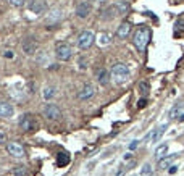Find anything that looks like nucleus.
I'll use <instances>...</instances> for the list:
<instances>
[{"instance_id": "obj_1", "label": "nucleus", "mask_w": 184, "mask_h": 176, "mask_svg": "<svg viewBox=\"0 0 184 176\" xmlns=\"http://www.w3.org/2000/svg\"><path fill=\"white\" fill-rule=\"evenodd\" d=\"M150 29H147V27H141V29H137L134 33V45L137 47L139 52H144L147 49V44L150 41Z\"/></svg>"}, {"instance_id": "obj_2", "label": "nucleus", "mask_w": 184, "mask_h": 176, "mask_svg": "<svg viewBox=\"0 0 184 176\" xmlns=\"http://www.w3.org/2000/svg\"><path fill=\"white\" fill-rule=\"evenodd\" d=\"M128 78H129V70H128L126 65L118 63V65L113 66V70H111V79L116 84H123Z\"/></svg>"}, {"instance_id": "obj_3", "label": "nucleus", "mask_w": 184, "mask_h": 176, "mask_svg": "<svg viewBox=\"0 0 184 176\" xmlns=\"http://www.w3.org/2000/svg\"><path fill=\"white\" fill-rule=\"evenodd\" d=\"M55 55H57V58L62 60V62H68V60L71 58V55H73V49H71L66 42H60V44H57V47H55Z\"/></svg>"}, {"instance_id": "obj_4", "label": "nucleus", "mask_w": 184, "mask_h": 176, "mask_svg": "<svg viewBox=\"0 0 184 176\" xmlns=\"http://www.w3.org/2000/svg\"><path fill=\"white\" fill-rule=\"evenodd\" d=\"M94 33L92 31H82L81 34L78 36V47L79 49H82V50H87L89 47L94 44Z\"/></svg>"}, {"instance_id": "obj_5", "label": "nucleus", "mask_w": 184, "mask_h": 176, "mask_svg": "<svg viewBox=\"0 0 184 176\" xmlns=\"http://www.w3.org/2000/svg\"><path fill=\"white\" fill-rule=\"evenodd\" d=\"M44 117L49 118V120H60L62 118V111L57 105L53 103H47L45 108H44Z\"/></svg>"}, {"instance_id": "obj_6", "label": "nucleus", "mask_w": 184, "mask_h": 176, "mask_svg": "<svg viewBox=\"0 0 184 176\" xmlns=\"http://www.w3.org/2000/svg\"><path fill=\"white\" fill-rule=\"evenodd\" d=\"M7 150H8L10 155H13V157H16V158H23L26 155L23 146H19L18 142H8L7 144Z\"/></svg>"}, {"instance_id": "obj_7", "label": "nucleus", "mask_w": 184, "mask_h": 176, "mask_svg": "<svg viewBox=\"0 0 184 176\" xmlns=\"http://www.w3.org/2000/svg\"><path fill=\"white\" fill-rule=\"evenodd\" d=\"M19 126L24 131H34L37 128V123H36V120L31 115H24V117L19 120Z\"/></svg>"}, {"instance_id": "obj_8", "label": "nucleus", "mask_w": 184, "mask_h": 176, "mask_svg": "<svg viewBox=\"0 0 184 176\" xmlns=\"http://www.w3.org/2000/svg\"><path fill=\"white\" fill-rule=\"evenodd\" d=\"M62 18H63V11H62V8H53L49 15H47L45 23H47L49 26H53V25H57V23H58Z\"/></svg>"}, {"instance_id": "obj_9", "label": "nucleus", "mask_w": 184, "mask_h": 176, "mask_svg": "<svg viewBox=\"0 0 184 176\" xmlns=\"http://www.w3.org/2000/svg\"><path fill=\"white\" fill-rule=\"evenodd\" d=\"M36 49H37V42H36V39L26 37L24 41H23V52H24L26 55L36 53Z\"/></svg>"}, {"instance_id": "obj_10", "label": "nucleus", "mask_w": 184, "mask_h": 176, "mask_svg": "<svg viewBox=\"0 0 184 176\" xmlns=\"http://www.w3.org/2000/svg\"><path fill=\"white\" fill-rule=\"evenodd\" d=\"M45 8H47V5H45L44 0H31V2H29V10L33 11V13H36V15L44 13V10H45Z\"/></svg>"}, {"instance_id": "obj_11", "label": "nucleus", "mask_w": 184, "mask_h": 176, "mask_svg": "<svg viewBox=\"0 0 184 176\" xmlns=\"http://www.w3.org/2000/svg\"><path fill=\"white\" fill-rule=\"evenodd\" d=\"M110 78H111V73H108L105 68H100V70L95 71V79H97L102 86H107L108 81H110Z\"/></svg>"}, {"instance_id": "obj_12", "label": "nucleus", "mask_w": 184, "mask_h": 176, "mask_svg": "<svg viewBox=\"0 0 184 176\" xmlns=\"http://www.w3.org/2000/svg\"><path fill=\"white\" fill-rule=\"evenodd\" d=\"M15 113L13 105L8 102H0V117L2 118H11Z\"/></svg>"}, {"instance_id": "obj_13", "label": "nucleus", "mask_w": 184, "mask_h": 176, "mask_svg": "<svg viewBox=\"0 0 184 176\" xmlns=\"http://www.w3.org/2000/svg\"><path fill=\"white\" fill-rule=\"evenodd\" d=\"M91 10H92L91 3L82 2V3H79V5L76 7V15H78V18H87L89 13H91Z\"/></svg>"}, {"instance_id": "obj_14", "label": "nucleus", "mask_w": 184, "mask_h": 176, "mask_svg": "<svg viewBox=\"0 0 184 176\" xmlns=\"http://www.w3.org/2000/svg\"><path fill=\"white\" fill-rule=\"evenodd\" d=\"M95 94V87L92 86V84H86V86L82 87V91L79 92V99L81 100H89V99L94 97Z\"/></svg>"}, {"instance_id": "obj_15", "label": "nucleus", "mask_w": 184, "mask_h": 176, "mask_svg": "<svg viewBox=\"0 0 184 176\" xmlns=\"http://www.w3.org/2000/svg\"><path fill=\"white\" fill-rule=\"evenodd\" d=\"M131 33V25L129 23H121L116 29V37L118 39H126Z\"/></svg>"}, {"instance_id": "obj_16", "label": "nucleus", "mask_w": 184, "mask_h": 176, "mask_svg": "<svg viewBox=\"0 0 184 176\" xmlns=\"http://www.w3.org/2000/svg\"><path fill=\"white\" fill-rule=\"evenodd\" d=\"M166 128H168V125H162V126H158L157 129H154V133L149 136V137H150V142H158L160 137L163 136V133L166 131Z\"/></svg>"}, {"instance_id": "obj_17", "label": "nucleus", "mask_w": 184, "mask_h": 176, "mask_svg": "<svg viewBox=\"0 0 184 176\" xmlns=\"http://www.w3.org/2000/svg\"><path fill=\"white\" fill-rule=\"evenodd\" d=\"M176 157H178V155H168V157H163L162 160H158V168H160V170H165V168L173 166L171 163L174 162Z\"/></svg>"}, {"instance_id": "obj_18", "label": "nucleus", "mask_w": 184, "mask_h": 176, "mask_svg": "<svg viewBox=\"0 0 184 176\" xmlns=\"http://www.w3.org/2000/svg\"><path fill=\"white\" fill-rule=\"evenodd\" d=\"M115 8H116L118 15H126L129 11V5L126 2H123V0H118V2H115Z\"/></svg>"}, {"instance_id": "obj_19", "label": "nucleus", "mask_w": 184, "mask_h": 176, "mask_svg": "<svg viewBox=\"0 0 184 176\" xmlns=\"http://www.w3.org/2000/svg\"><path fill=\"white\" fill-rule=\"evenodd\" d=\"M166 152H168V144H162V146H158L157 149H155V157L158 160H162L166 155Z\"/></svg>"}, {"instance_id": "obj_20", "label": "nucleus", "mask_w": 184, "mask_h": 176, "mask_svg": "<svg viewBox=\"0 0 184 176\" xmlns=\"http://www.w3.org/2000/svg\"><path fill=\"white\" fill-rule=\"evenodd\" d=\"M183 107H184V103H176L173 108H171V111H170V118L174 120L176 117H181V115H179V111H181Z\"/></svg>"}, {"instance_id": "obj_21", "label": "nucleus", "mask_w": 184, "mask_h": 176, "mask_svg": "<svg viewBox=\"0 0 184 176\" xmlns=\"http://www.w3.org/2000/svg\"><path fill=\"white\" fill-rule=\"evenodd\" d=\"M57 163H58L60 166H66L68 163H70V155H68V154H58Z\"/></svg>"}, {"instance_id": "obj_22", "label": "nucleus", "mask_w": 184, "mask_h": 176, "mask_svg": "<svg viewBox=\"0 0 184 176\" xmlns=\"http://www.w3.org/2000/svg\"><path fill=\"white\" fill-rule=\"evenodd\" d=\"M53 95H55V89H53V87H45V89H44V99H45V100L52 99Z\"/></svg>"}, {"instance_id": "obj_23", "label": "nucleus", "mask_w": 184, "mask_h": 176, "mask_svg": "<svg viewBox=\"0 0 184 176\" xmlns=\"http://www.w3.org/2000/svg\"><path fill=\"white\" fill-rule=\"evenodd\" d=\"M141 176H152V166L149 165V163H145V165L142 166V170H141Z\"/></svg>"}, {"instance_id": "obj_24", "label": "nucleus", "mask_w": 184, "mask_h": 176, "mask_svg": "<svg viewBox=\"0 0 184 176\" xmlns=\"http://www.w3.org/2000/svg\"><path fill=\"white\" fill-rule=\"evenodd\" d=\"M13 175L15 176H26V166H16V168H13Z\"/></svg>"}, {"instance_id": "obj_25", "label": "nucleus", "mask_w": 184, "mask_h": 176, "mask_svg": "<svg viewBox=\"0 0 184 176\" xmlns=\"http://www.w3.org/2000/svg\"><path fill=\"white\" fill-rule=\"evenodd\" d=\"M149 89H150V87H149V84H147V82H139V91H141V94L142 95H147V94H149Z\"/></svg>"}, {"instance_id": "obj_26", "label": "nucleus", "mask_w": 184, "mask_h": 176, "mask_svg": "<svg viewBox=\"0 0 184 176\" xmlns=\"http://www.w3.org/2000/svg\"><path fill=\"white\" fill-rule=\"evenodd\" d=\"M99 42L102 44V45H107V44H110V36L108 34H100V37H99Z\"/></svg>"}, {"instance_id": "obj_27", "label": "nucleus", "mask_w": 184, "mask_h": 176, "mask_svg": "<svg viewBox=\"0 0 184 176\" xmlns=\"http://www.w3.org/2000/svg\"><path fill=\"white\" fill-rule=\"evenodd\" d=\"M24 2H26V0H8V3H10V5H13V7H23V5H24Z\"/></svg>"}, {"instance_id": "obj_28", "label": "nucleus", "mask_w": 184, "mask_h": 176, "mask_svg": "<svg viewBox=\"0 0 184 176\" xmlns=\"http://www.w3.org/2000/svg\"><path fill=\"white\" fill-rule=\"evenodd\" d=\"M126 170H128V166H118V171H116V175H115V176H125Z\"/></svg>"}, {"instance_id": "obj_29", "label": "nucleus", "mask_w": 184, "mask_h": 176, "mask_svg": "<svg viewBox=\"0 0 184 176\" xmlns=\"http://www.w3.org/2000/svg\"><path fill=\"white\" fill-rule=\"evenodd\" d=\"M145 105H147V100H145V99H141V100L137 102V108H144Z\"/></svg>"}, {"instance_id": "obj_30", "label": "nucleus", "mask_w": 184, "mask_h": 176, "mask_svg": "<svg viewBox=\"0 0 184 176\" xmlns=\"http://www.w3.org/2000/svg\"><path fill=\"white\" fill-rule=\"evenodd\" d=\"M5 57H7V58H13V57H15V53H13L11 50H7V52H5Z\"/></svg>"}, {"instance_id": "obj_31", "label": "nucleus", "mask_w": 184, "mask_h": 176, "mask_svg": "<svg viewBox=\"0 0 184 176\" xmlns=\"http://www.w3.org/2000/svg\"><path fill=\"white\" fill-rule=\"evenodd\" d=\"M136 147H137V141H133V142L129 144V149H131V150H134Z\"/></svg>"}, {"instance_id": "obj_32", "label": "nucleus", "mask_w": 184, "mask_h": 176, "mask_svg": "<svg viewBox=\"0 0 184 176\" xmlns=\"http://www.w3.org/2000/svg\"><path fill=\"white\" fill-rule=\"evenodd\" d=\"M168 171H170L171 175H174L176 171H178V166H174V165H173V166H170V170H168Z\"/></svg>"}, {"instance_id": "obj_33", "label": "nucleus", "mask_w": 184, "mask_h": 176, "mask_svg": "<svg viewBox=\"0 0 184 176\" xmlns=\"http://www.w3.org/2000/svg\"><path fill=\"white\" fill-rule=\"evenodd\" d=\"M79 63H81V68H86V66H87V65H86V60H84V58L79 60Z\"/></svg>"}, {"instance_id": "obj_34", "label": "nucleus", "mask_w": 184, "mask_h": 176, "mask_svg": "<svg viewBox=\"0 0 184 176\" xmlns=\"http://www.w3.org/2000/svg\"><path fill=\"white\" fill-rule=\"evenodd\" d=\"M2 141H3V134L0 133V144H2Z\"/></svg>"}, {"instance_id": "obj_35", "label": "nucleus", "mask_w": 184, "mask_h": 176, "mask_svg": "<svg viewBox=\"0 0 184 176\" xmlns=\"http://www.w3.org/2000/svg\"><path fill=\"white\" fill-rule=\"evenodd\" d=\"M179 121H184V115H181V117H179Z\"/></svg>"}, {"instance_id": "obj_36", "label": "nucleus", "mask_w": 184, "mask_h": 176, "mask_svg": "<svg viewBox=\"0 0 184 176\" xmlns=\"http://www.w3.org/2000/svg\"><path fill=\"white\" fill-rule=\"evenodd\" d=\"M97 2H99V3H102V2H105V0H97Z\"/></svg>"}]
</instances>
